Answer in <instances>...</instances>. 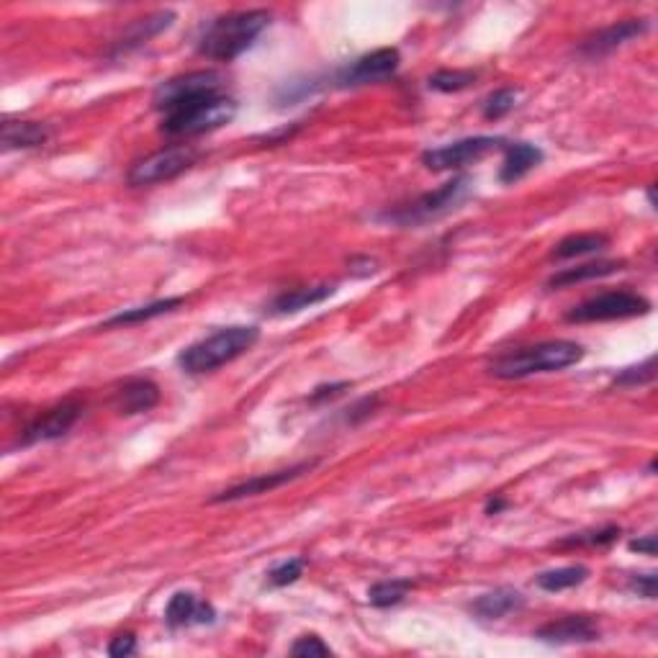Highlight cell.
<instances>
[{
	"label": "cell",
	"mask_w": 658,
	"mask_h": 658,
	"mask_svg": "<svg viewBox=\"0 0 658 658\" xmlns=\"http://www.w3.org/2000/svg\"><path fill=\"white\" fill-rule=\"evenodd\" d=\"M610 240H607L605 234H571L566 240H561L553 250V258L556 260H574V258H584V255H597V252L607 250Z\"/></svg>",
	"instance_id": "24"
},
{
	"label": "cell",
	"mask_w": 658,
	"mask_h": 658,
	"mask_svg": "<svg viewBox=\"0 0 658 658\" xmlns=\"http://www.w3.org/2000/svg\"><path fill=\"white\" fill-rule=\"evenodd\" d=\"M656 574H641V576H633L630 579V589H633L638 597H646V599H656Z\"/></svg>",
	"instance_id": "34"
},
{
	"label": "cell",
	"mask_w": 658,
	"mask_h": 658,
	"mask_svg": "<svg viewBox=\"0 0 658 658\" xmlns=\"http://www.w3.org/2000/svg\"><path fill=\"white\" fill-rule=\"evenodd\" d=\"M198 160V152L186 144H178V147H168V150H160L155 155L144 157L137 165H132V170L126 173V183L132 188H144V186H157V183H165V180L178 178L180 173H186L188 168H193Z\"/></svg>",
	"instance_id": "8"
},
{
	"label": "cell",
	"mask_w": 658,
	"mask_h": 658,
	"mask_svg": "<svg viewBox=\"0 0 658 658\" xmlns=\"http://www.w3.org/2000/svg\"><path fill=\"white\" fill-rule=\"evenodd\" d=\"M412 587H414L412 579L378 581V584H373V587L368 589V602H371L373 607H394L399 605L401 599L407 597V592Z\"/></svg>",
	"instance_id": "26"
},
{
	"label": "cell",
	"mask_w": 658,
	"mask_h": 658,
	"mask_svg": "<svg viewBox=\"0 0 658 658\" xmlns=\"http://www.w3.org/2000/svg\"><path fill=\"white\" fill-rule=\"evenodd\" d=\"M216 620V610L209 602H201L193 592H178L170 597L165 607V623L170 628H186V625H211Z\"/></svg>",
	"instance_id": "15"
},
{
	"label": "cell",
	"mask_w": 658,
	"mask_h": 658,
	"mask_svg": "<svg viewBox=\"0 0 658 658\" xmlns=\"http://www.w3.org/2000/svg\"><path fill=\"white\" fill-rule=\"evenodd\" d=\"M83 414V407L78 401H62L57 407H52L49 412H44L42 417H36L29 427L24 430L21 443L34 445V443H52V440H60L67 432L75 427V422Z\"/></svg>",
	"instance_id": "12"
},
{
	"label": "cell",
	"mask_w": 658,
	"mask_h": 658,
	"mask_svg": "<svg viewBox=\"0 0 658 658\" xmlns=\"http://www.w3.org/2000/svg\"><path fill=\"white\" fill-rule=\"evenodd\" d=\"M543 162V150L535 147L530 142H515L507 144V157L502 162V170H499V180L504 186H512L517 180L525 178L530 170H535Z\"/></svg>",
	"instance_id": "18"
},
{
	"label": "cell",
	"mask_w": 658,
	"mask_h": 658,
	"mask_svg": "<svg viewBox=\"0 0 658 658\" xmlns=\"http://www.w3.org/2000/svg\"><path fill=\"white\" fill-rule=\"evenodd\" d=\"M332 294H335V286H329V283H322V286L294 288V291H286V294L276 296L268 309L270 314H276V317H283V314H296L309 309V306L322 304V301H327Z\"/></svg>",
	"instance_id": "19"
},
{
	"label": "cell",
	"mask_w": 658,
	"mask_h": 658,
	"mask_svg": "<svg viewBox=\"0 0 658 658\" xmlns=\"http://www.w3.org/2000/svg\"><path fill=\"white\" fill-rule=\"evenodd\" d=\"M49 126L39 121H3V147L6 150H36L49 139Z\"/></svg>",
	"instance_id": "21"
},
{
	"label": "cell",
	"mask_w": 658,
	"mask_h": 658,
	"mask_svg": "<svg viewBox=\"0 0 658 658\" xmlns=\"http://www.w3.org/2000/svg\"><path fill=\"white\" fill-rule=\"evenodd\" d=\"M630 551L646 553V556H656V535H646V538L630 540Z\"/></svg>",
	"instance_id": "37"
},
{
	"label": "cell",
	"mask_w": 658,
	"mask_h": 658,
	"mask_svg": "<svg viewBox=\"0 0 658 658\" xmlns=\"http://www.w3.org/2000/svg\"><path fill=\"white\" fill-rule=\"evenodd\" d=\"M304 569H306L304 558H291V561L278 563L276 569L268 574V581L273 587H288V584H294V581L301 579Z\"/></svg>",
	"instance_id": "30"
},
{
	"label": "cell",
	"mask_w": 658,
	"mask_h": 658,
	"mask_svg": "<svg viewBox=\"0 0 658 658\" xmlns=\"http://www.w3.org/2000/svg\"><path fill=\"white\" fill-rule=\"evenodd\" d=\"M350 389V383L347 381H340V383H329V386H319V389L312 391V396H309V401L312 404H319V401H327V399H335V396H340L342 391Z\"/></svg>",
	"instance_id": "35"
},
{
	"label": "cell",
	"mask_w": 658,
	"mask_h": 658,
	"mask_svg": "<svg viewBox=\"0 0 658 658\" xmlns=\"http://www.w3.org/2000/svg\"><path fill=\"white\" fill-rule=\"evenodd\" d=\"M180 304H183L180 296H170V299H160V301H152V304L134 306V309H126V312H119V314H114L111 319H106V327H129V324L150 322V319L162 317V314L175 312Z\"/></svg>",
	"instance_id": "23"
},
{
	"label": "cell",
	"mask_w": 658,
	"mask_h": 658,
	"mask_svg": "<svg viewBox=\"0 0 658 658\" xmlns=\"http://www.w3.org/2000/svg\"><path fill=\"white\" fill-rule=\"evenodd\" d=\"M499 147H504L502 137H468L445 144V147L427 150L425 155H422V162H425V168L430 170H458L471 165V162H479L481 157L499 150Z\"/></svg>",
	"instance_id": "9"
},
{
	"label": "cell",
	"mask_w": 658,
	"mask_h": 658,
	"mask_svg": "<svg viewBox=\"0 0 658 658\" xmlns=\"http://www.w3.org/2000/svg\"><path fill=\"white\" fill-rule=\"evenodd\" d=\"M468 191H471V178L458 175V178L440 186L437 191L419 196L414 204L401 206L399 211H389L383 219L394 224H404V227H409V224H425L430 219H437V216H445L448 211H453L468 196Z\"/></svg>",
	"instance_id": "5"
},
{
	"label": "cell",
	"mask_w": 658,
	"mask_h": 658,
	"mask_svg": "<svg viewBox=\"0 0 658 658\" xmlns=\"http://www.w3.org/2000/svg\"><path fill=\"white\" fill-rule=\"evenodd\" d=\"M587 576H589L587 566H563V569L543 571V574L535 579V584H538L540 589H545V592H563V589L584 584Z\"/></svg>",
	"instance_id": "25"
},
{
	"label": "cell",
	"mask_w": 658,
	"mask_h": 658,
	"mask_svg": "<svg viewBox=\"0 0 658 658\" xmlns=\"http://www.w3.org/2000/svg\"><path fill=\"white\" fill-rule=\"evenodd\" d=\"M653 378H656V358H648L646 363L641 365H633V368H625V371L617 373L615 378H612V383L615 386H646V383H651Z\"/></svg>",
	"instance_id": "29"
},
{
	"label": "cell",
	"mask_w": 658,
	"mask_h": 658,
	"mask_svg": "<svg viewBox=\"0 0 658 658\" xmlns=\"http://www.w3.org/2000/svg\"><path fill=\"white\" fill-rule=\"evenodd\" d=\"M648 204H651L653 209H656V193H653V186L648 188Z\"/></svg>",
	"instance_id": "39"
},
{
	"label": "cell",
	"mask_w": 658,
	"mask_h": 658,
	"mask_svg": "<svg viewBox=\"0 0 658 658\" xmlns=\"http://www.w3.org/2000/svg\"><path fill=\"white\" fill-rule=\"evenodd\" d=\"M507 507V502H504V499H489V504H486V515H499V512H502V509Z\"/></svg>",
	"instance_id": "38"
},
{
	"label": "cell",
	"mask_w": 658,
	"mask_h": 658,
	"mask_svg": "<svg viewBox=\"0 0 658 658\" xmlns=\"http://www.w3.org/2000/svg\"><path fill=\"white\" fill-rule=\"evenodd\" d=\"M535 638L543 643H558V646H566V643H592L599 638V628L592 617L569 615L563 617V620H553V623L543 625L535 633Z\"/></svg>",
	"instance_id": "13"
},
{
	"label": "cell",
	"mask_w": 658,
	"mask_h": 658,
	"mask_svg": "<svg viewBox=\"0 0 658 658\" xmlns=\"http://www.w3.org/2000/svg\"><path fill=\"white\" fill-rule=\"evenodd\" d=\"M476 83V72L471 70H440L430 78V88L440 93H461Z\"/></svg>",
	"instance_id": "27"
},
{
	"label": "cell",
	"mask_w": 658,
	"mask_h": 658,
	"mask_svg": "<svg viewBox=\"0 0 658 658\" xmlns=\"http://www.w3.org/2000/svg\"><path fill=\"white\" fill-rule=\"evenodd\" d=\"M620 538V527L610 525L602 530H592V533H581L574 538H566L561 545H610Z\"/></svg>",
	"instance_id": "31"
},
{
	"label": "cell",
	"mask_w": 658,
	"mask_h": 658,
	"mask_svg": "<svg viewBox=\"0 0 658 658\" xmlns=\"http://www.w3.org/2000/svg\"><path fill=\"white\" fill-rule=\"evenodd\" d=\"M517 96H520V90L517 88H499L494 90L489 98L484 101V116L489 121H497L502 116H507L512 108L517 106Z\"/></svg>",
	"instance_id": "28"
},
{
	"label": "cell",
	"mask_w": 658,
	"mask_h": 658,
	"mask_svg": "<svg viewBox=\"0 0 658 658\" xmlns=\"http://www.w3.org/2000/svg\"><path fill=\"white\" fill-rule=\"evenodd\" d=\"M651 312V301L633 291H607L594 299L581 301L566 314V322L589 324V322H615V319H633Z\"/></svg>",
	"instance_id": "6"
},
{
	"label": "cell",
	"mask_w": 658,
	"mask_h": 658,
	"mask_svg": "<svg viewBox=\"0 0 658 658\" xmlns=\"http://www.w3.org/2000/svg\"><path fill=\"white\" fill-rule=\"evenodd\" d=\"M648 31L646 18H628V21H617V24L607 26V29L597 31L594 36H589L587 42L581 44V54L587 57H602V54H610L612 49L623 47L630 39L641 36Z\"/></svg>",
	"instance_id": "14"
},
{
	"label": "cell",
	"mask_w": 658,
	"mask_h": 658,
	"mask_svg": "<svg viewBox=\"0 0 658 658\" xmlns=\"http://www.w3.org/2000/svg\"><path fill=\"white\" fill-rule=\"evenodd\" d=\"M291 653H294V656H329L332 648H329L327 643H322L319 635H304V638H299V641L294 643Z\"/></svg>",
	"instance_id": "32"
},
{
	"label": "cell",
	"mask_w": 658,
	"mask_h": 658,
	"mask_svg": "<svg viewBox=\"0 0 658 658\" xmlns=\"http://www.w3.org/2000/svg\"><path fill=\"white\" fill-rule=\"evenodd\" d=\"M173 21H175L173 11H160V13H152V16L147 18H137V21L126 29V34L121 36L119 42L114 44V54H126L132 52V49L142 47V44H147L150 39H155L157 34H162V31L168 29Z\"/></svg>",
	"instance_id": "17"
},
{
	"label": "cell",
	"mask_w": 658,
	"mask_h": 658,
	"mask_svg": "<svg viewBox=\"0 0 658 658\" xmlns=\"http://www.w3.org/2000/svg\"><path fill=\"white\" fill-rule=\"evenodd\" d=\"M260 340L258 327H247V324H237V327L219 329L216 335L204 337L201 342L188 345L183 353L178 355V365L191 376H201V373H211L222 365L232 363L240 355H245L255 342Z\"/></svg>",
	"instance_id": "3"
},
{
	"label": "cell",
	"mask_w": 658,
	"mask_h": 658,
	"mask_svg": "<svg viewBox=\"0 0 658 658\" xmlns=\"http://www.w3.org/2000/svg\"><path fill=\"white\" fill-rule=\"evenodd\" d=\"M214 93H224V78L219 72H186V75L165 80V83L155 90V108L162 111V114H170L175 108L198 101V98L214 96Z\"/></svg>",
	"instance_id": "7"
},
{
	"label": "cell",
	"mask_w": 658,
	"mask_h": 658,
	"mask_svg": "<svg viewBox=\"0 0 658 658\" xmlns=\"http://www.w3.org/2000/svg\"><path fill=\"white\" fill-rule=\"evenodd\" d=\"M522 607H525V597L512 587H499L489 594H481L473 602V612L481 620H502V617L512 615V612H520Z\"/></svg>",
	"instance_id": "20"
},
{
	"label": "cell",
	"mask_w": 658,
	"mask_h": 658,
	"mask_svg": "<svg viewBox=\"0 0 658 658\" xmlns=\"http://www.w3.org/2000/svg\"><path fill=\"white\" fill-rule=\"evenodd\" d=\"M134 651H137V638H134L132 633L116 635L114 641H111V646H108V656H114V658L132 656Z\"/></svg>",
	"instance_id": "33"
},
{
	"label": "cell",
	"mask_w": 658,
	"mask_h": 658,
	"mask_svg": "<svg viewBox=\"0 0 658 658\" xmlns=\"http://www.w3.org/2000/svg\"><path fill=\"white\" fill-rule=\"evenodd\" d=\"M268 26L270 13L263 11V8L227 13V16H219L206 26V31L198 39V52L209 57V60L232 62L242 52H247Z\"/></svg>",
	"instance_id": "1"
},
{
	"label": "cell",
	"mask_w": 658,
	"mask_h": 658,
	"mask_svg": "<svg viewBox=\"0 0 658 658\" xmlns=\"http://www.w3.org/2000/svg\"><path fill=\"white\" fill-rule=\"evenodd\" d=\"M399 49L383 47L371 54H363L353 65H347L345 70L337 72V85L340 88H358V85L381 83V80L391 78L399 70Z\"/></svg>",
	"instance_id": "10"
},
{
	"label": "cell",
	"mask_w": 658,
	"mask_h": 658,
	"mask_svg": "<svg viewBox=\"0 0 658 658\" xmlns=\"http://www.w3.org/2000/svg\"><path fill=\"white\" fill-rule=\"evenodd\" d=\"M160 404V386L150 378H129L114 394V407L121 414L150 412Z\"/></svg>",
	"instance_id": "16"
},
{
	"label": "cell",
	"mask_w": 658,
	"mask_h": 658,
	"mask_svg": "<svg viewBox=\"0 0 658 658\" xmlns=\"http://www.w3.org/2000/svg\"><path fill=\"white\" fill-rule=\"evenodd\" d=\"M319 466V461H301L291 468H283V471H273V473H260V476H252V479L242 481V484L232 486V489L219 491L216 497H211V502H237V499H247V497H258V494H268L273 489H281L283 484H291L304 473H312L314 468Z\"/></svg>",
	"instance_id": "11"
},
{
	"label": "cell",
	"mask_w": 658,
	"mask_h": 658,
	"mask_svg": "<svg viewBox=\"0 0 658 658\" xmlns=\"http://www.w3.org/2000/svg\"><path fill=\"white\" fill-rule=\"evenodd\" d=\"M376 404H378V396H368V399H363V401H358V404H355L353 409H347V422H350V425H355V422H360V419H365V417H371L373 414V409H376Z\"/></svg>",
	"instance_id": "36"
},
{
	"label": "cell",
	"mask_w": 658,
	"mask_h": 658,
	"mask_svg": "<svg viewBox=\"0 0 658 658\" xmlns=\"http://www.w3.org/2000/svg\"><path fill=\"white\" fill-rule=\"evenodd\" d=\"M623 265H625L623 260H597V263L576 265V268H566V270H561V273H556L548 286L569 288V286H574V283L594 281V278H607V276H612V273H620Z\"/></svg>",
	"instance_id": "22"
},
{
	"label": "cell",
	"mask_w": 658,
	"mask_h": 658,
	"mask_svg": "<svg viewBox=\"0 0 658 658\" xmlns=\"http://www.w3.org/2000/svg\"><path fill=\"white\" fill-rule=\"evenodd\" d=\"M581 358H584V347L574 340L538 342V345L504 353L502 358L491 363L489 373L502 381H517V378L538 376V373L563 371V368L579 363Z\"/></svg>",
	"instance_id": "2"
},
{
	"label": "cell",
	"mask_w": 658,
	"mask_h": 658,
	"mask_svg": "<svg viewBox=\"0 0 658 658\" xmlns=\"http://www.w3.org/2000/svg\"><path fill=\"white\" fill-rule=\"evenodd\" d=\"M234 114H237V101L227 93H214V96L198 98L165 114L162 132L170 137H198V134L222 129L234 119Z\"/></svg>",
	"instance_id": "4"
}]
</instances>
